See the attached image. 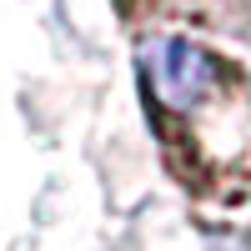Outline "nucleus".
Returning <instances> with one entry per match:
<instances>
[{"instance_id": "f257e3e1", "label": "nucleus", "mask_w": 251, "mask_h": 251, "mask_svg": "<svg viewBox=\"0 0 251 251\" xmlns=\"http://www.w3.org/2000/svg\"><path fill=\"white\" fill-rule=\"evenodd\" d=\"M141 106L181 191L216 206L251 201V66L191 35L151 30L136 50Z\"/></svg>"}, {"instance_id": "f03ea898", "label": "nucleus", "mask_w": 251, "mask_h": 251, "mask_svg": "<svg viewBox=\"0 0 251 251\" xmlns=\"http://www.w3.org/2000/svg\"><path fill=\"white\" fill-rule=\"evenodd\" d=\"M111 5L121 10V20L126 25H136V30H146V25H156V20H176V15H201L211 0H111Z\"/></svg>"}]
</instances>
